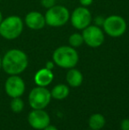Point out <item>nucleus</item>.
Masks as SVG:
<instances>
[{
    "label": "nucleus",
    "mask_w": 129,
    "mask_h": 130,
    "mask_svg": "<svg viewBox=\"0 0 129 130\" xmlns=\"http://www.w3.org/2000/svg\"><path fill=\"white\" fill-rule=\"evenodd\" d=\"M28 65L26 53L18 49L8 51L2 58V67L6 74L18 75L26 70Z\"/></svg>",
    "instance_id": "1"
},
{
    "label": "nucleus",
    "mask_w": 129,
    "mask_h": 130,
    "mask_svg": "<svg viewBox=\"0 0 129 130\" xmlns=\"http://www.w3.org/2000/svg\"><path fill=\"white\" fill-rule=\"evenodd\" d=\"M53 61L62 68H73L79 61V55L72 46H60L53 52Z\"/></svg>",
    "instance_id": "2"
},
{
    "label": "nucleus",
    "mask_w": 129,
    "mask_h": 130,
    "mask_svg": "<svg viewBox=\"0 0 129 130\" xmlns=\"http://www.w3.org/2000/svg\"><path fill=\"white\" fill-rule=\"evenodd\" d=\"M23 31V21L19 16H9L0 23V36L7 40L19 37Z\"/></svg>",
    "instance_id": "3"
},
{
    "label": "nucleus",
    "mask_w": 129,
    "mask_h": 130,
    "mask_svg": "<svg viewBox=\"0 0 129 130\" xmlns=\"http://www.w3.org/2000/svg\"><path fill=\"white\" fill-rule=\"evenodd\" d=\"M70 18L69 11L63 5H54L45 13V22L50 27L64 26Z\"/></svg>",
    "instance_id": "4"
},
{
    "label": "nucleus",
    "mask_w": 129,
    "mask_h": 130,
    "mask_svg": "<svg viewBox=\"0 0 129 130\" xmlns=\"http://www.w3.org/2000/svg\"><path fill=\"white\" fill-rule=\"evenodd\" d=\"M51 94L45 87L34 88L29 93L28 102L33 109H44L50 102Z\"/></svg>",
    "instance_id": "5"
},
{
    "label": "nucleus",
    "mask_w": 129,
    "mask_h": 130,
    "mask_svg": "<svg viewBox=\"0 0 129 130\" xmlns=\"http://www.w3.org/2000/svg\"><path fill=\"white\" fill-rule=\"evenodd\" d=\"M103 29L112 37H119L126 30V21L121 16L110 15L104 19L103 21Z\"/></svg>",
    "instance_id": "6"
},
{
    "label": "nucleus",
    "mask_w": 129,
    "mask_h": 130,
    "mask_svg": "<svg viewBox=\"0 0 129 130\" xmlns=\"http://www.w3.org/2000/svg\"><path fill=\"white\" fill-rule=\"evenodd\" d=\"M82 36L84 43L92 48L101 46L104 41L103 31L97 26H88L83 29Z\"/></svg>",
    "instance_id": "7"
},
{
    "label": "nucleus",
    "mask_w": 129,
    "mask_h": 130,
    "mask_svg": "<svg viewBox=\"0 0 129 130\" xmlns=\"http://www.w3.org/2000/svg\"><path fill=\"white\" fill-rule=\"evenodd\" d=\"M91 13L88 8L85 6L78 7L72 12L71 15V22L72 25L77 29H84L89 26L91 22Z\"/></svg>",
    "instance_id": "8"
},
{
    "label": "nucleus",
    "mask_w": 129,
    "mask_h": 130,
    "mask_svg": "<svg viewBox=\"0 0 129 130\" xmlns=\"http://www.w3.org/2000/svg\"><path fill=\"white\" fill-rule=\"evenodd\" d=\"M28 120L29 125L34 129H44L50 123L49 114L43 109H33L28 114Z\"/></svg>",
    "instance_id": "9"
},
{
    "label": "nucleus",
    "mask_w": 129,
    "mask_h": 130,
    "mask_svg": "<svg viewBox=\"0 0 129 130\" xmlns=\"http://www.w3.org/2000/svg\"><path fill=\"white\" fill-rule=\"evenodd\" d=\"M5 92L12 98H21L25 92V82L20 76L11 75L5 85Z\"/></svg>",
    "instance_id": "10"
},
{
    "label": "nucleus",
    "mask_w": 129,
    "mask_h": 130,
    "mask_svg": "<svg viewBox=\"0 0 129 130\" xmlns=\"http://www.w3.org/2000/svg\"><path fill=\"white\" fill-rule=\"evenodd\" d=\"M26 25L33 30H39L45 26V17L38 12H30L25 18Z\"/></svg>",
    "instance_id": "11"
},
{
    "label": "nucleus",
    "mask_w": 129,
    "mask_h": 130,
    "mask_svg": "<svg viewBox=\"0 0 129 130\" xmlns=\"http://www.w3.org/2000/svg\"><path fill=\"white\" fill-rule=\"evenodd\" d=\"M54 75L53 73L50 69L42 68L39 71H37L34 75V82L37 86L40 87H46L50 85L51 82L53 80Z\"/></svg>",
    "instance_id": "12"
},
{
    "label": "nucleus",
    "mask_w": 129,
    "mask_h": 130,
    "mask_svg": "<svg viewBox=\"0 0 129 130\" xmlns=\"http://www.w3.org/2000/svg\"><path fill=\"white\" fill-rule=\"evenodd\" d=\"M83 80V75L78 69L70 68L66 74V82L71 87L77 88L81 85Z\"/></svg>",
    "instance_id": "13"
},
{
    "label": "nucleus",
    "mask_w": 129,
    "mask_h": 130,
    "mask_svg": "<svg viewBox=\"0 0 129 130\" xmlns=\"http://www.w3.org/2000/svg\"><path fill=\"white\" fill-rule=\"evenodd\" d=\"M51 98L57 100L65 99L69 95V88L65 84H59L56 85L50 91Z\"/></svg>",
    "instance_id": "14"
},
{
    "label": "nucleus",
    "mask_w": 129,
    "mask_h": 130,
    "mask_svg": "<svg viewBox=\"0 0 129 130\" xmlns=\"http://www.w3.org/2000/svg\"><path fill=\"white\" fill-rule=\"evenodd\" d=\"M88 125L90 129L92 130H100L105 125V119L100 113H95L91 115L88 120Z\"/></svg>",
    "instance_id": "15"
},
{
    "label": "nucleus",
    "mask_w": 129,
    "mask_h": 130,
    "mask_svg": "<svg viewBox=\"0 0 129 130\" xmlns=\"http://www.w3.org/2000/svg\"><path fill=\"white\" fill-rule=\"evenodd\" d=\"M83 43H84V40H83L82 35L79 34V33H73L69 37V43L73 48L80 47Z\"/></svg>",
    "instance_id": "16"
},
{
    "label": "nucleus",
    "mask_w": 129,
    "mask_h": 130,
    "mask_svg": "<svg viewBox=\"0 0 129 130\" xmlns=\"http://www.w3.org/2000/svg\"><path fill=\"white\" fill-rule=\"evenodd\" d=\"M23 108H24V102L22 101L21 98H12V102H11V109L13 112H21V111H22Z\"/></svg>",
    "instance_id": "17"
},
{
    "label": "nucleus",
    "mask_w": 129,
    "mask_h": 130,
    "mask_svg": "<svg viewBox=\"0 0 129 130\" xmlns=\"http://www.w3.org/2000/svg\"><path fill=\"white\" fill-rule=\"evenodd\" d=\"M42 5L45 8H50L55 5V0H42Z\"/></svg>",
    "instance_id": "18"
},
{
    "label": "nucleus",
    "mask_w": 129,
    "mask_h": 130,
    "mask_svg": "<svg viewBox=\"0 0 129 130\" xmlns=\"http://www.w3.org/2000/svg\"><path fill=\"white\" fill-rule=\"evenodd\" d=\"M120 128L121 130H129V119H125L121 121Z\"/></svg>",
    "instance_id": "19"
},
{
    "label": "nucleus",
    "mask_w": 129,
    "mask_h": 130,
    "mask_svg": "<svg viewBox=\"0 0 129 130\" xmlns=\"http://www.w3.org/2000/svg\"><path fill=\"white\" fill-rule=\"evenodd\" d=\"M80 3L82 6H88L93 3V0H80Z\"/></svg>",
    "instance_id": "20"
},
{
    "label": "nucleus",
    "mask_w": 129,
    "mask_h": 130,
    "mask_svg": "<svg viewBox=\"0 0 129 130\" xmlns=\"http://www.w3.org/2000/svg\"><path fill=\"white\" fill-rule=\"evenodd\" d=\"M54 67V64L52 63L51 61H48L46 64V68L47 69H50V70H51V69H53Z\"/></svg>",
    "instance_id": "21"
},
{
    "label": "nucleus",
    "mask_w": 129,
    "mask_h": 130,
    "mask_svg": "<svg viewBox=\"0 0 129 130\" xmlns=\"http://www.w3.org/2000/svg\"><path fill=\"white\" fill-rule=\"evenodd\" d=\"M43 130H58L57 127L55 126H52V125H48L46 127H45Z\"/></svg>",
    "instance_id": "22"
},
{
    "label": "nucleus",
    "mask_w": 129,
    "mask_h": 130,
    "mask_svg": "<svg viewBox=\"0 0 129 130\" xmlns=\"http://www.w3.org/2000/svg\"><path fill=\"white\" fill-rule=\"evenodd\" d=\"M2 21H3V15H2V12L0 11V23L2 22Z\"/></svg>",
    "instance_id": "23"
},
{
    "label": "nucleus",
    "mask_w": 129,
    "mask_h": 130,
    "mask_svg": "<svg viewBox=\"0 0 129 130\" xmlns=\"http://www.w3.org/2000/svg\"><path fill=\"white\" fill-rule=\"evenodd\" d=\"M2 67V58H0V68Z\"/></svg>",
    "instance_id": "24"
},
{
    "label": "nucleus",
    "mask_w": 129,
    "mask_h": 130,
    "mask_svg": "<svg viewBox=\"0 0 129 130\" xmlns=\"http://www.w3.org/2000/svg\"><path fill=\"white\" fill-rule=\"evenodd\" d=\"M89 130H92V129H89Z\"/></svg>",
    "instance_id": "25"
},
{
    "label": "nucleus",
    "mask_w": 129,
    "mask_h": 130,
    "mask_svg": "<svg viewBox=\"0 0 129 130\" xmlns=\"http://www.w3.org/2000/svg\"><path fill=\"white\" fill-rule=\"evenodd\" d=\"M0 1H1V0H0Z\"/></svg>",
    "instance_id": "26"
},
{
    "label": "nucleus",
    "mask_w": 129,
    "mask_h": 130,
    "mask_svg": "<svg viewBox=\"0 0 129 130\" xmlns=\"http://www.w3.org/2000/svg\"></svg>",
    "instance_id": "27"
}]
</instances>
